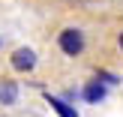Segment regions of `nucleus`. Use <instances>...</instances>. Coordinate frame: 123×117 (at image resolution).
Returning a JSON list of instances; mask_svg holds the SVG:
<instances>
[{
    "label": "nucleus",
    "mask_w": 123,
    "mask_h": 117,
    "mask_svg": "<svg viewBox=\"0 0 123 117\" xmlns=\"http://www.w3.org/2000/svg\"><path fill=\"white\" fill-rule=\"evenodd\" d=\"M45 99H48V105H51V108H54V111H57L60 117H78V111L69 105V102H63L60 96H51V93H48Z\"/></svg>",
    "instance_id": "5"
},
{
    "label": "nucleus",
    "mask_w": 123,
    "mask_h": 117,
    "mask_svg": "<svg viewBox=\"0 0 123 117\" xmlns=\"http://www.w3.org/2000/svg\"><path fill=\"white\" fill-rule=\"evenodd\" d=\"M105 93H108L105 84H99L96 78H93V81H87V84H84V90H81V96H84L87 102H102V99H105Z\"/></svg>",
    "instance_id": "4"
},
{
    "label": "nucleus",
    "mask_w": 123,
    "mask_h": 117,
    "mask_svg": "<svg viewBox=\"0 0 123 117\" xmlns=\"http://www.w3.org/2000/svg\"><path fill=\"white\" fill-rule=\"evenodd\" d=\"M0 48H3V39H0Z\"/></svg>",
    "instance_id": "8"
},
{
    "label": "nucleus",
    "mask_w": 123,
    "mask_h": 117,
    "mask_svg": "<svg viewBox=\"0 0 123 117\" xmlns=\"http://www.w3.org/2000/svg\"><path fill=\"white\" fill-rule=\"evenodd\" d=\"M120 48H123V33H120Z\"/></svg>",
    "instance_id": "7"
},
{
    "label": "nucleus",
    "mask_w": 123,
    "mask_h": 117,
    "mask_svg": "<svg viewBox=\"0 0 123 117\" xmlns=\"http://www.w3.org/2000/svg\"><path fill=\"white\" fill-rule=\"evenodd\" d=\"M36 66V51L33 48H15L12 54V69L15 72H33Z\"/></svg>",
    "instance_id": "2"
},
{
    "label": "nucleus",
    "mask_w": 123,
    "mask_h": 117,
    "mask_svg": "<svg viewBox=\"0 0 123 117\" xmlns=\"http://www.w3.org/2000/svg\"><path fill=\"white\" fill-rule=\"evenodd\" d=\"M15 102H18V84L3 78L0 81V105H15Z\"/></svg>",
    "instance_id": "3"
},
{
    "label": "nucleus",
    "mask_w": 123,
    "mask_h": 117,
    "mask_svg": "<svg viewBox=\"0 0 123 117\" xmlns=\"http://www.w3.org/2000/svg\"><path fill=\"white\" fill-rule=\"evenodd\" d=\"M96 81H99V84H117L120 78H117V75H108V72H99V75H96Z\"/></svg>",
    "instance_id": "6"
},
{
    "label": "nucleus",
    "mask_w": 123,
    "mask_h": 117,
    "mask_svg": "<svg viewBox=\"0 0 123 117\" xmlns=\"http://www.w3.org/2000/svg\"><path fill=\"white\" fill-rule=\"evenodd\" d=\"M57 45H60V51H63L66 57H78V54L84 51V33L78 27H66V30H60Z\"/></svg>",
    "instance_id": "1"
}]
</instances>
